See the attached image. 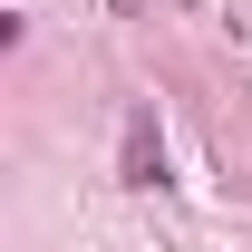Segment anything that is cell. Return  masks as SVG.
Here are the masks:
<instances>
[{"instance_id": "cell-1", "label": "cell", "mask_w": 252, "mask_h": 252, "mask_svg": "<svg viewBox=\"0 0 252 252\" xmlns=\"http://www.w3.org/2000/svg\"><path fill=\"white\" fill-rule=\"evenodd\" d=\"M156 175H165V156H156V117L136 107V117H126V185H156Z\"/></svg>"}]
</instances>
